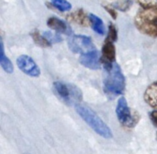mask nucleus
Here are the masks:
<instances>
[{"label": "nucleus", "mask_w": 157, "mask_h": 154, "mask_svg": "<svg viewBox=\"0 0 157 154\" xmlns=\"http://www.w3.org/2000/svg\"><path fill=\"white\" fill-rule=\"evenodd\" d=\"M75 107L77 114L96 133L105 139H111L113 137L112 131L109 126L90 107L81 103L75 105Z\"/></svg>", "instance_id": "obj_1"}, {"label": "nucleus", "mask_w": 157, "mask_h": 154, "mask_svg": "<svg viewBox=\"0 0 157 154\" xmlns=\"http://www.w3.org/2000/svg\"><path fill=\"white\" fill-rule=\"evenodd\" d=\"M134 24L141 33L157 38V6L142 7L134 17Z\"/></svg>", "instance_id": "obj_2"}, {"label": "nucleus", "mask_w": 157, "mask_h": 154, "mask_svg": "<svg viewBox=\"0 0 157 154\" xmlns=\"http://www.w3.org/2000/svg\"><path fill=\"white\" fill-rule=\"evenodd\" d=\"M108 75L104 79V90L109 96L122 95L126 87L125 76L119 64L114 63L109 69L106 70Z\"/></svg>", "instance_id": "obj_3"}, {"label": "nucleus", "mask_w": 157, "mask_h": 154, "mask_svg": "<svg viewBox=\"0 0 157 154\" xmlns=\"http://www.w3.org/2000/svg\"><path fill=\"white\" fill-rule=\"evenodd\" d=\"M53 90L60 100L66 105H76L81 103L83 94L82 91L75 85L65 84L63 82H54Z\"/></svg>", "instance_id": "obj_4"}, {"label": "nucleus", "mask_w": 157, "mask_h": 154, "mask_svg": "<svg viewBox=\"0 0 157 154\" xmlns=\"http://www.w3.org/2000/svg\"><path fill=\"white\" fill-rule=\"evenodd\" d=\"M116 115L120 123L126 128H133L140 120V116L137 112L132 110L125 97H121L116 107Z\"/></svg>", "instance_id": "obj_5"}, {"label": "nucleus", "mask_w": 157, "mask_h": 154, "mask_svg": "<svg viewBox=\"0 0 157 154\" xmlns=\"http://www.w3.org/2000/svg\"><path fill=\"white\" fill-rule=\"evenodd\" d=\"M68 47L74 53L84 54L95 50V46L90 37L85 35H74L68 40Z\"/></svg>", "instance_id": "obj_6"}, {"label": "nucleus", "mask_w": 157, "mask_h": 154, "mask_svg": "<svg viewBox=\"0 0 157 154\" xmlns=\"http://www.w3.org/2000/svg\"><path fill=\"white\" fill-rule=\"evenodd\" d=\"M17 65L21 72L30 77H39L40 75V69L33 59L28 55H20L17 59Z\"/></svg>", "instance_id": "obj_7"}, {"label": "nucleus", "mask_w": 157, "mask_h": 154, "mask_svg": "<svg viewBox=\"0 0 157 154\" xmlns=\"http://www.w3.org/2000/svg\"><path fill=\"white\" fill-rule=\"evenodd\" d=\"M115 42L106 38L101 50V62L106 70L109 69L116 61V48Z\"/></svg>", "instance_id": "obj_8"}, {"label": "nucleus", "mask_w": 157, "mask_h": 154, "mask_svg": "<svg viewBox=\"0 0 157 154\" xmlns=\"http://www.w3.org/2000/svg\"><path fill=\"white\" fill-rule=\"evenodd\" d=\"M79 62L80 64L90 70H98L102 64L101 55L98 53L97 49H95L89 52L81 54L79 58Z\"/></svg>", "instance_id": "obj_9"}, {"label": "nucleus", "mask_w": 157, "mask_h": 154, "mask_svg": "<svg viewBox=\"0 0 157 154\" xmlns=\"http://www.w3.org/2000/svg\"><path fill=\"white\" fill-rule=\"evenodd\" d=\"M47 26L57 33L64 35H72L73 33L72 28L64 20L56 17H50L47 19Z\"/></svg>", "instance_id": "obj_10"}, {"label": "nucleus", "mask_w": 157, "mask_h": 154, "mask_svg": "<svg viewBox=\"0 0 157 154\" xmlns=\"http://www.w3.org/2000/svg\"><path fill=\"white\" fill-rule=\"evenodd\" d=\"M67 20H69L72 23H75L80 27H87L90 25V21H89V14H86V12L82 9L79 8L70 14L67 15L66 17Z\"/></svg>", "instance_id": "obj_11"}, {"label": "nucleus", "mask_w": 157, "mask_h": 154, "mask_svg": "<svg viewBox=\"0 0 157 154\" xmlns=\"http://www.w3.org/2000/svg\"><path fill=\"white\" fill-rule=\"evenodd\" d=\"M144 98L147 105L154 109H157V82H154L146 88Z\"/></svg>", "instance_id": "obj_12"}, {"label": "nucleus", "mask_w": 157, "mask_h": 154, "mask_svg": "<svg viewBox=\"0 0 157 154\" xmlns=\"http://www.w3.org/2000/svg\"><path fill=\"white\" fill-rule=\"evenodd\" d=\"M89 21H90V26L95 32H97L99 35H104L106 33L104 22L98 16L90 13L89 14Z\"/></svg>", "instance_id": "obj_13"}, {"label": "nucleus", "mask_w": 157, "mask_h": 154, "mask_svg": "<svg viewBox=\"0 0 157 154\" xmlns=\"http://www.w3.org/2000/svg\"><path fill=\"white\" fill-rule=\"evenodd\" d=\"M0 65L2 67V69L7 73H12L14 71V66H13L11 61L5 54L3 40H1V43H0Z\"/></svg>", "instance_id": "obj_14"}, {"label": "nucleus", "mask_w": 157, "mask_h": 154, "mask_svg": "<svg viewBox=\"0 0 157 154\" xmlns=\"http://www.w3.org/2000/svg\"><path fill=\"white\" fill-rule=\"evenodd\" d=\"M51 7H53L60 12H68L72 9V5L68 0H51Z\"/></svg>", "instance_id": "obj_15"}, {"label": "nucleus", "mask_w": 157, "mask_h": 154, "mask_svg": "<svg viewBox=\"0 0 157 154\" xmlns=\"http://www.w3.org/2000/svg\"><path fill=\"white\" fill-rule=\"evenodd\" d=\"M30 36L33 39V41L39 45L40 47H42V48H48L50 47L52 44L46 39V38L43 36V34H40L38 30H34L30 33Z\"/></svg>", "instance_id": "obj_16"}, {"label": "nucleus", "mask_w": 157, "mask_h": 154, "mask_svg": "<svg viewBox=\"0 0 157 154\" xmlns=\"http://www.w3.org/2000/svg\"><path fill=\"white\" fill-rule=\"evenodd\" d=\"M43 36L46 38V39H47L51 44L58 43V42L63 41V38L60 36V33H57V32L45 31V32L43 33Z\"/></svg>", "instance_id": "obj_17"}, {"label": "nucleus", "mask_w": 157, "mask_h": 154, "mask_svg": "<svg viewBox=\"0 0 157 154\" xmlns=\"http://www.w3.org/2000/svg\"><path fill=\"white\" fill-rule=\"evenodd\" d=\"M108 39L113 40L114 42L118 39V30H117V28L115 27L114 24L112 23H109V28H108V36H107Z\"/></svg>", "instance_id": "obj_18"}, {"label": "nucleus", "mask_w": 157, "mask_h": 154, "mask_svg": "<svg viewBox=\"0 0 157 154\" xmlns=\"http://www.w3.org/2000/svg\"><path fill=\"white\" fill-rule=\"evenodd\" d=\"M132 4V2L131 0H120L118 4L114 5V6L116 9H120L121 11H126L131 7Z\"/></svg>", "instance_id": "obj_19"}, {"label": "nucleus", "mask_w": 157, "mask_h": 154, "mask_svg": "<svg viewBox=\"0 0 157 154\" xmlns=\"http://www.w3.org/2000/svg\"><path fill=\"white\" fill-rule=\"evenodd\" d=\"M142 7L157 6V0H134Z\"/></svg>", "instance_id": "obj_20"}, {"label": "nucleus", "mask_w": 157, "mask_h": 154, "mask_svg": "<svg viewBox=\"0 0 157 154\" xmlns=\"http://www.w3.org/2000/svg\"><path fill=\"white\" fill-rule=\"evenodd\" d=\"M104 8H105V10L112 17V18L113 19H116L117 18V16H118V14H117V10H116V8H113V7H111V6H103Z\"/></svg>", "instance_id": "obj_21"}, {"label": "nucleus", "mask_w": 157, "mask_h": 154, "mask_svg": "<svg viewBox=\"0 0 157 154\" xmlns=\"http://www.w3.org/2000/svg\"><path fill=\"white\" fill-rule=\"evenodd\" d=\"M150 119L152 121V123L157 127V109H154L151 113H150Z\"/></svg>", "instance_id": "obj_22"}, {"label": "nucleus", "mask_w": 157, "mask_h": 154, "mask_svg": "<svg viewBox=\"0 0 157 154\" xmlns=\"http://www.w3.org/2000/svg\"><path fill=\"white\" fill-rule=\"evenodd\" d=\"M156 138H157V134H156Z\"/></svg>", "instance_id": "obj_23"}]
</instances>
